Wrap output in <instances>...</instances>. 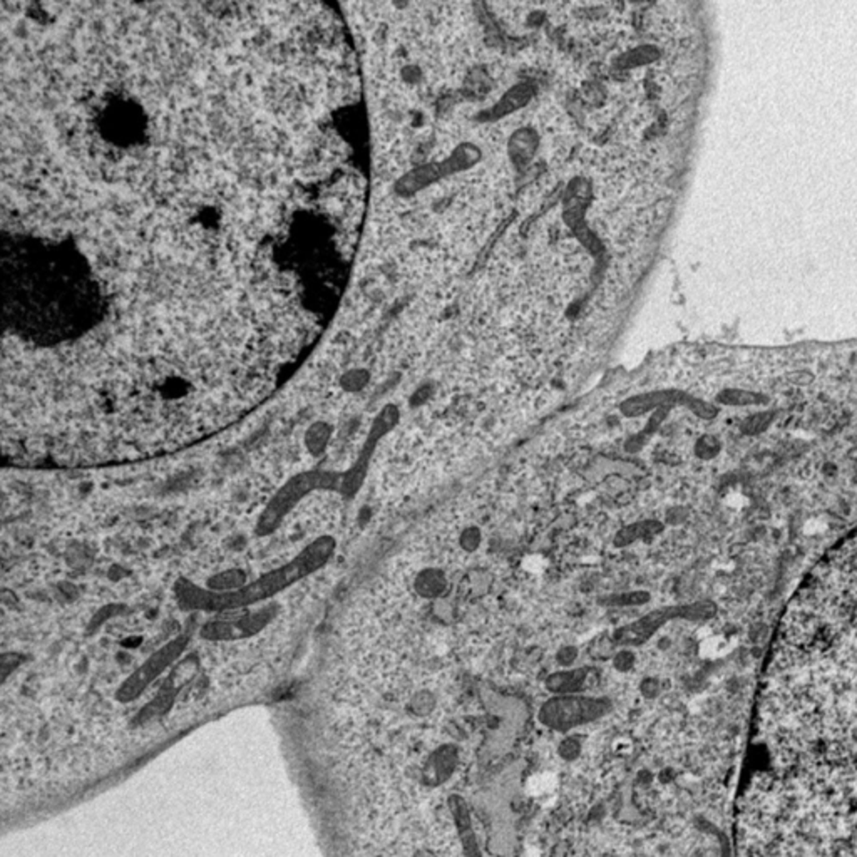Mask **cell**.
<instances>
[{"label":"cell","instance_id":"6da1fadb","mask_svg":"<svg viewBox=\"0 0 857 857\" xmlns=\"http://www.w3.org/2000/svg\"><path fill=\"white\" fill-rule=\"evenodd\" d=\"M369 199L342 4H0V250L59 285L84 367L285 349L337 310Z\"/></svg>","mask_w":857,"mask_h":857},{"label":"cell","instance_id":"7a4b0ae2","mask_svg":"<svg viewBox=\"0 0 857 857\" xmlns=\"http://www.w3.org/2000/svg\"><path fill=\"white\" fill-rule=\"evenodd\" d=\"M367 251L403 315L536 337L610 307L675 207L700 40L666 2H357Z\"/></svg>","mask_w":857,"mask_h":857},{"label":"cell","instance_id":"3957f363","mask_svg":"<svg viewBox=\"0 0 857 857\" xmlns=\"http://www.w3.org/2000/svg\"><path fill=\"white\" fill-rule=\"evenodd\" d=\"M332 551L334 541L330 538H324L307 547L303 553H300L297 558L284 568L261 576L260 580L245 588L228 593H213L186 583L178 588V599L182 607L190 610L223 611L240 608L250 603H257L263 598L272 597L285 586L292 585L300 578L318 570L332 555Z\"/></svg>","mask_w":857,"mask_h":857},{"label":"cell","instance_id":"277c9868","mask_svg":"<svg viewBox=\"0 0 857 857\" xmlns=\"http://www.w3.org/2000/svg\"><path fill=\"white\" fill-rule=\"evenodd\" d=\"M613 703L607 697H590L581 693H563L546 700L539 709V722L556 732L588 725L607 717Z\"/></svg>","mask_w":857,"mask_h":857},{"label":"cell","instance_id":"5b68a950","mask_svg":"<svg viewBox=\"0 0 857 857\" xmlns=\"http://www.w3.org/2000/svg\"><path fill=\"white\" fill-rule=\"evenodd\" d=\"M190 641V635H180V637L169 640L168 643L161 649H157L146 662L141 663L132 674H131L117 689L116 699L123 703H130L136 700L140 695H143L144 690L148 689L157 676L161 675L168 666L180 658L186 645Z\"/></svg>","mask_w":857,"mask_h":857},{"label":"cell","instance_id":"8992f818","mask_svg":"<svg viewBox=\"0 0 857 857\" xmlns=\"http://www.w3.org/2000/svg\"><path fill=\"white\" fill-rule=\"evenodd\" d=\"M703 616H707V607L703 605L666 607L660 610L649 611L635 622L616 628L613 633V641L622 647H641L662 628L663 624L672 620H678V618L697 620Z\"/></svg>","mask_w":857,"mask_h":857},{"label":"cell","instance_id":"52a82bcc","mask_svg":"<svg viewBox=\"0 0 857 857\" xmlns=\"http://www.w3.org/2000/svg\"><path fill=\"white\" fill-rule=\"evenodd\" d=\"M273 618L272 608L257 611L238 616L228 622H211L201 632L203 638L213 641H233L242 638L253 637L261 632Z\"/></svg>","mask_w":857,"mask_h":857},{"label":"cell","instance_id":"ba28073f","mask_svg":"<svg viewBox=\"0 0 857 857\" xmlns=\"http://www.w3.org/2000/svg\"><path fill=\"white\" fill-rule=\"evenodd\" d=\"M459 760V752L453 745H444L432 753L424 766L422 777L428 785H441L451 779Z\"/></svg>","mask_w":857,"mask_h":857},{"label":"cell","instance_id":"9c48e42d","mask_svg":"<svg viewBox=\"0 0 857 857\" xmlns=\"http://www.w3.org/2000/svg\"><path fill=\"white\" fill-rule=\"evenodd\" d=\"M593 672L595 668H590V666H578L573 670L555 672L546 678V689L549 690L553 695L580 693L585 689L586 682Z\"/></svg>","mask_w":857,"mask_h":857},{"label":"cell","instance_id":"30bf717a","mask_svg":"<svg viewBox=\"0 0 857 857\" xmlns=\"http://www.w3.org/2000/svg\"><path fill=\"white\" fill-rule=\"evenodd\" d=\"M449 807L454 816L455 826L461 834V841L464 844L466 854H478V841L472 832V822L469 818L468 805L464 802V799L459 795H453L449 799Z\"/></svg>","mask_w":857,"mask_h":857},{"label":"cell","instance_id":"8fae6325","mask_svg":"<svg viewBox=\"0 0 857 857\" xmlns=\"http://www.w3.org/2000/svg\"><path fill=\"white\" fill-rule=\"evenodd\" d=\"M447 586H449V583H447V578L444 576V573L434 570V568L424 570L416 578V590L420 597H442L447 591Z\"/></svg>","mask_w":857,"mask_h":857},{"label":"cell","instance_id":"7c38bea8","mask_svg":"<svg viewBox=\"0 0 857 857\" xmlns=\"http://www.w3.org/2000/svg\"><path fill=\"white\" fill-rule=\"evenodd\" d=\"M660 531H662V524H658L657 521H641V522H635V524H632V526H626V528H624V530L618 533V536H616V545H632L633 541L649 538V536H655V534L660 533Z\"/></svg>","mask_w":857,"mask_h":857},{"label":"cell","instance_id":"4fadbf2b","mask_svg":"<svg viewBox=\"0 0 857 857\" xmlns=\"http://www.w3.org/2000/svg\"><path fill=\"white\" fill-rule=\"evenodd\" d=\"M649 599V595L647 591H632V593L611 595L601 601L603 605H608V607H635V605H645Z\"/></svg>","mask_w":857,"mask_h":857},{"label":"cell","instance_id":"5bb4252c","mask_svg":"<svg viewBox=\"0 0 857 857\" xmlns=\"http://www.w3.org/2000/svg\"><path fill=\"white\" fill-rule=\"evenodd\" d=\"M481 543V534L476 528H468L461 536V545L468 551H474Z\"/></svg>","mask_w":857,"mask_h":857},{"label":"cell","instance_id":"9a60e30c","mask_svg":"<svg viewBox=\"0 0 857 857\" xmlns=\"http://www.w3.org/2000/svg\"><path fill=\"white\" fill-rule=\"evenodd\" d=\"M580 749H581V745H580V742L576 741V739H566V741L559 745V753H561V757H564L566 760H573V759H576V757L580 755Z\"/></svg>","mask_w":857,"mask_h":857},{"label":"cell","instance_id":"2e32d148","mask_svg":"<svg viewBox=\"0 0 857 857\" xmlns=\"http://www.w3.org/2000/svg\"><path fill=\"white\" fill-rule=\"evenodd\" d=\"M635 665V655L632 651H620L615 657V666L622 672H628Z\"/></svg>","mask_w":857,"mask_h":857},{"label":"cell","instance_id":"e0dca14e","mask_svg":"<svg viewBox=\"0 0 857 857\" xmlns=\"http://www.w3.org/2000/svg\"><path fill=\"white\" fill-rule=\"evenodd\" d=\"M556 660L563 666H570L576 660V649L574 647H564V649H559Z\"/></svg>","mask_w":857,"mask_h":857},{"label":"cell","instance_id":"ac0fdd59","mask_svg":"<svg viewBox=\"0 0 857 857\" xmlns=\"http://www.w3.org/2000/svg\"><path fill=\"white\" fill-rule=\"evenodd\" d=\"M641 692H643V695H645V697L653 699V697H657V695H658V692H660V685H658V682H657V680H645V682H643V685H641Z\"/></svg>","mask_w":857,"mask_h":857}]
</instances>
